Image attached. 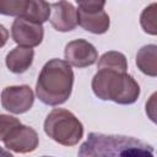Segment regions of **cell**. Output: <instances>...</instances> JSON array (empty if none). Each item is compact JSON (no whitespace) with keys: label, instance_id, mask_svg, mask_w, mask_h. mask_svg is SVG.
I'll return each instance as SVG.
<instances>
[{"label":"cell","instance_id":"1","mask_svg":"<svg viewBox=\"0 0 157 157\" xmlns=\"http://www.w3.org/2000/svg\"><path fill=\"white\" fill-rule=\"evenodd\" d=\"M74 71L66 60L50 59L44 64L36 82V94L47 105L65 103L72 92Z\"/></svg>","mask_w":157,"mask_h":157},{"label":"cell","instance_id":"2","mask_svg":"<svg viewBox=\"0 0 157 157\" xmlns=\"http://www.w3.org/2000/svg\"><path fill=\"white\" fill-rule=\"evenodd\" d=\"M91 87L96 97L102 101H113L118 104H132L140 96V86L128 74L112 67H97Z\"/></svg>","mask_w":157,"mask_h":157},{"label":"cell","instance_id":"3","mask_svg":"<svg viewBox=\"0 0 157 157\" xmlns=\"http://www.w3.org/2000/svg\"><path fill=\"white\" fill-rule=\"evenodd\" d=\"M78 156H153V147L131 136L90 132L78 150Z\"/></svg>","mask_w":157,"mask_h":157},{"label":"cell","instance_id":"4","mask_svg":"<svg viewBox=\"0 0 157 157\" xmlns=\"http://www.w3.org/2000/svg\"><path fill=\"white\" fill-rule=\"evenodd\" d=\"M44 131L63 146H75L83 136V125L70 110L54 108L44 120Z\"/></svg>","mask_w":157,"mask_h":157},{"label":"cell","instance_id":"5","mask_svg":"<svg viewBox=\"0 0 157 157\" xmlns=\"http://www.w3.org/2000/svg\"><path fill=\"white\" fill-rule=\"evenodd\" d=\"M34 102V93L27 85L7 86L1 92V105L12 114L28 112Z\"/></svg>","mask_w":157,"mask_h":157},{"label":"cell","instance_id":"6","mask_svg":"<svg viewBox=\"0 0 157 157\" xmlns=\"http://www.w3.org/2000/svg\"><path fill=\"white\" fill-rule=\"evenodd\" d=\"M11 37L18 45L33 48L42 43L44 29L42 23L32 22L23 17H17L11 27Z\"/></svg>","mask_w":157,"mask_h":157},{"label":"cell","instance_id":"7","mask_svg":"<svg viewBox=\"0 0 157 157\" xmlns=\"http://www.w3.org/2000/svg\"><path fill=\"white\" fill-rule=\"evenodd\" d=\"M65 60L75 67L82 69L93 65L98 59V52L93 44L85 39H75L66 44Z\"/></svg>","mask_w":157,"mask_h":157},{"label":"cell","instance_id":"8","mask_svg":"<svg viewBox=\"0 0 157 157\" xmlns=\"http://www.w3.org/2000/svg\"><path fill=\"white\" fill-rule=\"evenodd\" d=\"M9 151L16 153H28L38 147V134L33 128L20 124L2 141Z\"/></svg>","mask_w":157,"mask_h":157},{"label":"cell","instance_id":"9","mask_svg":"<svg viewBox=\"0 0 157 157\" xmlns=\"http://www.w3.org/2000/svg\"><path fill=\"white\" fill-rule=\"evenodd\" d=\"M50 25L58 32H69L76 28L77 23V9L71 2L61 0L50 5Z\"/></svg>","mask_w":157,"mask_h":157},{"label":"cell","instance_id":"10","mask_svg":"<svg viewBox=\"0 0 157 157\" xmlns=\"http://www.w3.org/2000/svg\"><path fill=\"white\" fill-rule=\"evenodd\" d=\"M77 23L85 31L94 34H103L109 29L110 20L104 10L87 12L77 9Z\"/></svg>","mask_w":157,"mask_h":157},{"label":"cell","instance_id":"11","mask_svg":"<svg viewBox=\"0 0 157 157\" xmlns=\"http://www.w3.org/2000/svg\"><path fill=\"white\" fill-rule=\"evenodd\" d=\"M34 50L29 47L18 45L7 53L5 63L7 69L13 74H22L29 69L33 63Z\"/></svg>","mask_w":157,"mask_h":157},{"label":"cell","instance_id":"12","mask_svg":"<svg viewBox=\"0 0 157 157\" xmlns=\"http://www.w3.org/2000/svg\"><path fill=\"white\" fill-rule=\"evenodd\" d=\"M136 65L141 72L155 77L157 75V47L155 44L144 45L136 54Z\"/></svg>","mask_w":157,"mask_h":157},{"label":"cell","instance_id":"13","mask_svg":"<svg viewBox=\"0 0 157 157\" xmlns=\"http://www.w3.org/2000/svg\"><path fill=\"white\" fill-rule=\"evenodd\" d=\"M50 16V5L45 0H29L26 12L21 16L32 22L43 23L49 20Z\"/></svg>","mask_w":157,"mask_h":157},{"label":"cell","instance_id":"14","mask_svg":"<svg viewBox=\"0 0 157 157\" xmlns=\"http://www.w3.org/2000/svg\"><path fill=\"white\" fill-rule=\"evenodd\" d=\"M97 67H112L121 71H128V61L123 53L110 50L104 53L97 64Z\"/></svg>","mask_w":157,"mask_h":157},{"label":"cell","instance_id":"15","mask_svg":"<svg viewBox=\"0 0 157 157\" xmlns=\"http://www.w3.org/2000/svg\"><path fill=\"white\" fill-rule=\"evenodd\" d=\"M29 0H0V13L21 17L26 12Z\"/></svg>","mask_w":157,"mask_h":157},{"label":"cell","instance_id":"16","mask_svg":"<svg viewBox=\"0 0 157 157\" xmlns=\"http://www.w3.org/2000/svg\"><path fill=\"white\" fill-rule=\"evenodd\" d=\"M140 23L142 29L148 33L155 36L157 33V25H156V4L148 5L146 9H144L141 16H140Z\"/></svg>","mask_w":157,"mask_h":157},{"label":"cell","instance_id":"17","mask_svg":"<svg viewBox=\"0 0 157 157\" xmlns=\"http://www.w3.org/2000/svg\"><path fill=\"white\" fill-rule=\"evenodd\" d=\"M21 124V121L11 115L7 114H0V141H4L10 132Z\"/></svg>","mask_w":157,"mask_h":157},{"label":"cell","instance_id":"18","mask_svg":"<svg viewBox=\"0 0 157 157\" xmlns=\"http://www.w3.org/2000/svg\"><path fill=\"white\" fill-rule=\"evenodd\" d=\"M78 4V9L87 11V12H94L103 10L105 5V0H75Z\"/></svg>","mask_w":157,"mask_h":157},{"label":"cell","instance_id":"19","mask_svg":"<svg viewBox=\"0 0 157 157\" xmlns=\"http://www.w3.org/2000/svg\"><path fill=\"white\" fill-rule=\"evenodd\" d=\"M7 39H9V31L6 29L5 26L0 23V48H2L6 44Z\"/></svg>","mask_w":157,"mask_h":157},{"label":"cell","instance_id":"20","mask_svg":"<svg viewBox=\"0 0 157 157\" xmlns=\"http://www.w3.org/2000/svg\"><path fill=\"white\" fill-rule=\"evenodd\" d=\"M0 156H11V152H10V151H5V150L0 148Z\"/></svg>","mask_w":157,"mask_h":157}]
</instances>
